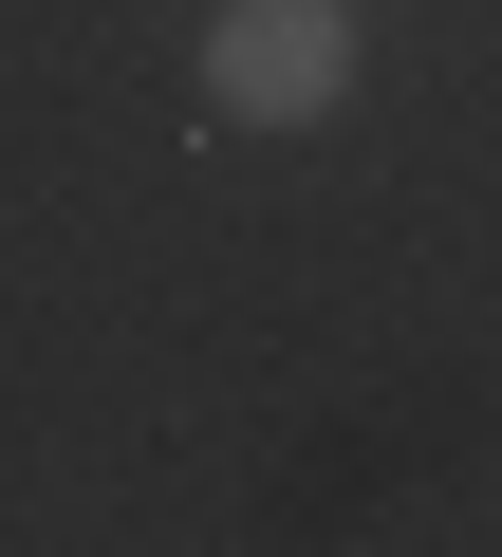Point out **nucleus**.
Here are the masks:
<instances>
[{
    "mask_svg": "<svg viewBox=\"0 0 502 557\" xmlns=\"http://www.w3.org/2000/svg\"><path fill=\"white\" fill-rule=\"evenodd\" d=\"M335 94H354V20H335V0H223V20H205V112L317 131Z\"/></svg>",
    "mask_w": 502,
    "mask_h": 557,
    "instance_id": "nucleus-1",
    "label": "nucleus"
}]
</instances>
